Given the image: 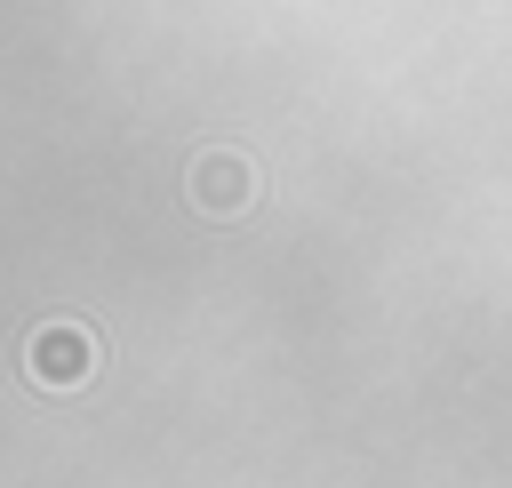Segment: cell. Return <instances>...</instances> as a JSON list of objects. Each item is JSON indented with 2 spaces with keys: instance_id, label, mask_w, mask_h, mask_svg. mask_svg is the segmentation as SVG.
<instances>
[{
  "instance_id": "obj_1",
  "label": "cell",
  "mask_w": 512,
  "mask_h": 488,
  "mask_svg": "<svg viewBox=\"0 0 512 488\" xmlns=\"http://www.w3.org/2000/svg\"><path fill=\"white\" fill-rule=\"evenodd\" d=\"M24 376L40 384V392H80L88 376H96V328L88 320H40L32 336H24Z\"/></svg>"
},
{
  "instance_id": "obj_2",
  "label": "cell",
  "mask_w": 512,
  "mask_h": 488,
  "mask_svg": "<svg viewBox=\"0 0 512 488\" xmlns=\"http://www.w3.org/2000/svg\"><path fill=\"white\" fill-rule=\"evenodd\" d=\"M184 192H192V208L200 216H240L264 184H256V160L248 152H232V144H208V152H192V168H184Z\"/></svg>"
}]
</instances>
